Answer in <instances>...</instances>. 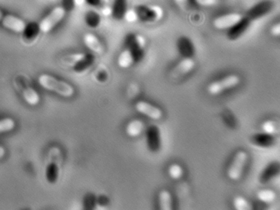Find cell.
<instances>
[{
    "label": "cell",
    "instance_id": "obj_21",
    "mask_svg": "<svg viewBox=\"0 0 280 210\" xmlns=\"http://www.w3.org/2000/svg\"><path fill=\"white\" fill-rule=\"evenodd\" d=\"M159 204L160 209L161 210H172V197L169 191L162 190L160 192Z\"/></svg>",
    "mask_w": 280,
    "mask_h": 210
},
{
    "label": "cell",
    "instance_id": "obj_4",
    "mask_svg": "<svg viewBox=\"0 0 280 210\" xmlns=\"http://www.w3.org/2000/svg\"><path fill=\"white\" fill-rule=\"evenodd\" d=\"M240 83V76L237 74H229L210 83L207 86V90L210 95L217 96L236 87Z\"/></svg>",
    "mask_w": 280,
    "mask_h": 210
},
{
    "label": "cell",
    "instance_id": "obj_33",
    "mask_svg": "<svg viewBox=\"0 0 280 210\" xmlns=\"http://www.w3.org/2000/svg\"><path fill=\"white\" fill-rule=\"evenodd\" d=\"M270 33L274 37H280V22L278 23H275L271 26L270 28Z\"/></svg>",
    "mask_w": 280,
    "mask_h": 210
},
{
    "label": "cell",
    "instance_id": "obj_34",
    "mask_svg": "<svg viewBox=\"0 0 280 210\" xmlns=\"http://www.w3.org/2000/svg\"><path fill=\"white\" fill-rule=\"evenodd\" d=\"M264 130L267 133H272L275 131V126L272 122H266L263 125Z\"/></svg>",
    "mask_w": 280,
    "mask_h": 210
},
{
    "label": "cell",
    "instance_id": "obj_32",
    "mask_svg": "<svg viewBox=\"0 0 280 210\" xmlns=\"http://www.w3.org/2000/svg\"><path fill=\"white\" fill-rule=\"evenodd\" d=\"M124 19L129 23H133L138 21V18L134 9L128 10L124 17Z\"/></svg>",
    "mask_w": 280,
    "mask_h": 210
},
{
    "label": "cell",
    "instance_id": "obj_17",
    "mask_svg": "<svg viewBox=\"0 0 280 210\" xmlns=\"http://www.w3.org/2000/svg\"><path fill=\"white\" fill-rule=\"evenodd\" d=\"M177 46L180 54L183 57H192L195 53V47L193 42L185 36L178 39Z\"/></svg>",
    "mask_w": 280,
    "mask_h": 210
},
{
    "label": "cell",
    "instance_id": "obj_23",
    "mask_svg": "<svg viewBox=\"0 0 280 210\" xmlns=\"http://www.w3.org/2000/svg\"><path fill=\"white\" fill-rule=\"evenodd\" d=\"M93 75L95 79L100 83H105L107 81L109 77V71L105 65H99L93 71Z\"/></svg>",
    "mask_w": 280,
    "mask_h": 210
},
{
    "label": "cell",
    "instance_id": "obj_27",
    "mask_svg": "<svg viewBox=\"0 0 280 210\" xmlns=\"http://www.w3.org/2000/svg\"><path fill=\"white\" fill-rule=\"evenodd\" d=\"M233 203L235 208L237 210H249L252 209L250 204L242 196H237L234 199Z\"/></svg>",
    "mask_w": 280,
    "mask_h": 210
},
{
    "label": "cell",
    "instance_id": "obj_35",
    "mask_svg": "<svg viewBox=\"0 0 280 210\" xmlns=\"http://www.w3.org/2000/svg\"><path fill=\"white\" fill-rule=\"evenodd\" d=\"M86 3L89 6L97 7L101 5L102 3V0H84Z\"/></svg>",
    "mask_w": 280,
    "mask_h": 210
},
{
    "label": "cell",
    "instance_id": "obj_37",
    "mask_svg": "<svg viewBox=\"0 0 280 210\" xmlns=\"http://www.w3.org/2000/svg\"><path fill=\"white\" fill-rule=\"evenodd\" d=\"M4 15L5 14H4V12L2 11L1 9L0 8V23H1V22L3 19Z\"/></svg>",
    "mask_w": 280,
    "mask_h": 210
},
{
    "label": "cell",
    "instance_id": "obj_15",
    "mask_svg": "<svg viewBox=\"0 0 280 210\" xmlns=\"http://www.w3.org/2000/svg\"><path fill=\"white\" fill-rule=\"evenodd\" d=\"M83 42L86 47L93 54L102 55L105 52V46L96 34L91 33H86L83 37Z\"/></svg>",
    "mask_w": 280,
    "mask_h": 210
},
{
    "label": "cell",
    "instance_id": "obj_14",
    "mask_svg": "<svg viewBox=\"0 0 280 210\" xmlns=\"http://www.w3.org/2000/svg\"><path fill=\"white\" fill-rule=\"evenodd\" d=\"M252 21L246 16L235 25L233 28L228 30L227 37L230 41H237L245 34L250 28Z\"/></svg>",
    "mask_w": 280,
    "mask_h": 210
},
{
    "label": "cell",
    "instance_id": "obj_8",
    "mask_svg": "<svg viewBox=\"0 0 280 210\" xmlns=\"http://www.w3.org/2000/svg\"><path fill=\"white\" fill-rule=\"evenodd\" d=\"M248 160V155L245 151L240 150L234 156L228 168L227 175L230 180L237 181L240 179Z\"/></svg>",
    "mask_w": 280,
    "mask_h": 210
},
{
    "label": "cell",
    "instance_id": "obj_29",
    "mask_svg": "<svg viewBox=\"0 0 280 210\" xmlns=\"http://www.w3.org/2000/svg\"><path fill=\"white\" fill-rule=\"evenodd\" d=\"M198 6L204 7H211L216 5L219 0H194Z\"/></svg>",
    "mask_w": 280,
    "mask_h": 210
},
{
    "label": "cell",
    "instance_id": "obj_9",
    "mask_svg": "<svg viewBox=\"0 0 280 210\" xmlns=\"http://www.w3.org/2000/svg\"><path fill=\"white\" fill-rule=\"evenodd\" d=\"M243 16L238 13H229L219 16L212 21L214 27L219 30H229L237 25Z\"/></svg>",
    "mask_w": 280,
    "mask_h": 210
},
{
    "label": "cell",
    "instance_id": "obj_5",
    "mask_svg": "<svg viewBox=\"0 0 280 210\" xmlns=\"http://www.w3.org/2000/svg\"><path fill=\"white\" fill-rule=\"evenodd\" d=\"M67 12L62 6L54 7L39 21L41 32L47 34L55 29L64 20Z\"/></svg>",
    "mask_w": 280,
    "mask_h": 210
},
{
    "label": "cell",
    "instance_id": "obj_10",
    "mask_svg": "<svg viewBox=\"0 0 280 210\" xmlns=\"http://www.w3.org/2000/svg\"><path fill=\"white\" fill-rule=\"evenodd\" d=\"M195 66L196 62L192 57H183L172 68L170 75L174 78L182 77L191 73Z\"/></svg>",
    "mask_w": 280,
    "mask_h": 210
},
{
    "label": "cell",
    "instance_id": "obj_24",
    "mask_svg": "<svg viewBox=\"0 0 280 210\" xmlns=\"http://www.w3.org/2000/svg\"><path fill=\"white\" fill-rule=\"evenodd\" d=\"M16 126L15 120L11 118L0 119V134L10 132Z\"/></svg>",
    "mask_w": 280,
    "mask_h": 210
},
{
    "label": "cell",
    "instance_id": "obj_36",
    "mask_svg": "<svg viewBox=\"0 0 280 210\" xmlns=\"http://www.w3.org/2000/svg\"><path fill=\"white\" fill-rule=\"evenodd\" d=\"M6 153L5 148L1 145H0V159H2L4 157Z\"/></svg>",
    "mask_w": 280,
    "mask_h": 210
},
{
    "label": "cell",
    "instance_id": "obj_31",
    "mask_svg": "<svg viewBox=\"0 0 280 210\" xmlns=\"http://www.w3.org/2000/svg\"><path fill=\"white\" fill-rule=\"evenodd\" d=\"M174 2L183 11H187L190 8L189 0H174Z\"/></svg>",
    "mask_w": 280,
    "mask_h": 210
},
{
    "label": "cell",
    "instance_id": "obj_16",
    "mask_svg": "<svg viewBox=\"0 0 280 210\" xmlns=\"http://www.w3.org/2000/svg\"><path fill=\"white\" fill-rule=\"evenodd\" d=\"M272 8V3L270 2H261L251 8L245 16L253 22L268 14Z\"/></svg>",
    "mask_w": 280,
    "mask_h": 210
},
{
    "label": "cell",
    "instance_id": "obj_26",
    "mask_svg": "<svg viewBox=\"0 0 280 210\" xmlns=\"http://www.w3.org/2000/svg\"><path fill=\"white\" fill-rule=\"evenodd\" d=\"M257 196L261 202L266 203L272 202L276 197V194L273 191L267 189L260 191Z\"/></svg>",
    "mask_w": 280,
    "mask_h": 210
},
{
    "label": "cell",
    "instance_id": "obj_20",
    "mask_svg": "<svg viewBox=\"0 0 280 210\" xmlns=\"http://www.w3.org/2000/svg\"><path fill=\"white\" fill-rule=\"evenodd\" d=\"M85 21L89 28L96 29L101 24L102 18L97 12L91 10L86 13Z\"/></svg>",
    "mask_w": 280,
    "mask_h": 210
},
{
    "label": "cell",
    "instance_id": "obj_25",
    "mask_svg": "<svg viewBox=\"0 0 280 210\" xmlns=\"http://www.w3.org/2000/svg\"><path fill=\"white\" fill-rule=\"evenodd\" d=\"M58 177V168L55 163H51L47 165L46 169V180L51 184L56 182Z\"/></svg>",
    "mask_w": 280,
    "mask_h": 210
},
{
    "label": "cell",
    "instance_id": "obj_28",
    "mask_svg": "<svg viewBox=\"0 0 280 210\" xmlns=\"http://www.w3.org/2000/svg\"><path fill=\"white\" fill-rule=\"evenodd\" d=\"M170 176L174 180H178L181 178L183 175V168L178 164H172L169 168Z\"/></svg>",
    "mask_w": 280,
    "mask_h": 210
},
{
    "label": "cell",
    "instance_id": "obj_1",
    "mask_svg": "<svg viewBox=\"0 0 280 210\" xmlns=\"http://www.w3.org/2000/svg\"><path fill=\"white\" fill-rule=\"evenodd\" d=\"M38 83L44 90L55 93L62 97L71 98L75 93V89L71 84L50 74H40Z\"/></svg>",
    "mask_w": 280,
    "mask_h": 210
},
{
    "label": "cell",
    "instance_id": "obj_3",
    "mask_svg": "<svg viewBox=\"0 0 280 210\" xmlns=\"http://www.w3.org/2000/svg\"><path fill=\"white\" fill-rule=\"evenodd\" d=\"M14 84L26 104L31 106H37L40 104V94L30 84L27 76H17L14 80Z\"/></svg>",
    "mask_w": 280,
    "mask_h": 210
},
{
    "label": "cell",
    "instance_id": "obj_2",
    "mask_svg": "<svg viewBox=\"0 0 280 210\" xmlns=\"http://www.w3.org/2000/svg\"><path fill=\"white\" fill-rule=\"evenodd\" d=\"M96 61L92 53L75 52L62 57V65L68 67L78 75L86 73L92 68Z\"/></svg>",
    "mask_w": 280,
    "mask_h": 210
},
{
    "label": "cell",
    "instance_id": "obj_13",
    "mask_svg": "<svg viewBox=\"0 0 280 210\" xmlns=\"http://www.w3.org/2000/svg\"><path fill=\"white\" fill-rule=\"evenodd\" d=\"M41 32L39 24L35 22H31L27 24L22 34V42L26 46H31L37 41Z\"/></svg>",
    "mask_w": 280,
    "mask_h": 210
},
{
    "label": "cell",
    "instance_id": "obj_12",
    "mask_svg": "<svg viewBox=\"0 0 280 210\" xmlns=\"http://www.w3.org/2000/svg\"><path fill=\"white\" fill-rule=\"evenodd\" d=\"M135 108L138 113L152 120H159L163 116V112L159 107L145 101H139L135 105Z\"/></svg>",
    "mask_w": 280,
    "mask_h": 210
},
{
    "label": "cell",
    "instance_id": "obj_18",
    "mask_svg": "<svg viewBox=\"0 0 280 210\" xmlns=\"http://www.w3.org/2000/svg\"><path fill=\"white\" fill-rule=\"evenodd\" d=\"M128 10V0H113L110 11L113 19L123 20Z\"/></svg>",
    "mask_w": 280,
    "mask_h": 210
},
{
    "label": "cell",
    "instance_id": "obj_19",
    "mask_svg": "<svg viewBox=\"0 0 280 210\" xmlns=\"http://www.w3.org/2000/svg\"><path fill=\"white\" fill-rule=\"evenodd\" d=\"M136 63L133 53L128 48H125L117 58V64L121 68L128 69Z\"/></svg>",
    "mask_w": 280,
    "mask_h": 210
},
{
    "label": "cell",
    "instance_id": "obj_6",
    "mask_svg": "<svg viewBox=\"0 0 280 210\" xmlns=\"http://www.w3.org/2000/svg\"><path fill=\"white\" fill-rule=\"evenodd\" d=\"M138 21L146 23H153L160 21L164 15V11L157 5L139 4L134 8Z\"/></svg>",
    "mask_w": 280,
    "mask_h": 210
},
{
    "label": "cell",
    "instance_id": "obj_22",
    "mask_svg": "<svg viewBox=\"0 0 280 210\" xmlns=\"http://www.w3.org/2000/svg\"><path fill=\"white\" fill-rule=\"evenodd\" d=\"M144 128V124L142 121L134 120L129 123L126 127L128 135L132 137H135L141 135Z\"/></svg>",
    "mask_w": 280,
    "mask_h": 210
},
{
    "label": "cell",
    "instance_id": "obj_7",
    "mask_svg": "<svg viewBox=\"0 0 280 210\" xmlns=\"http://www.w3.org/2000/svg\"><path fill=\"white\" fill-rule=\"evenodd\" d=\"M125 48L133 53L137 63L141 62L145 55L146 40L143 36L134 33H129L124 40Z\"/></svg>",
    "mask_w": 280,
    "mask_h": 210
},
{
    "label": "cell",
    "instance_id": "obj_30",
    "mask_svg": "<svg viewBox=\"0 0 280 210\" xmlns=\"http://www.w3.org/2000/svg\"><path fill=\"white\" fill-rule=\"evenodd\" d=\"M63 7H64L66 12L74 10L76 4V0H62Z\"/></svg>",
    "mask_w": 280,
    "mask_h": 210
},
{
    "label": "cell",
    "instance_id": "obj_11",
    "mask_svg": "<svg viewBox=\"0 0 280 210\" xmlns=\"http://www.w3.org/2000/svg\"><path fill=\"white\" fill-rule=\"evenodd\" d=\"M0 24L3 28L19 34L23 32L27 24L21 18L11 13L4 15Z\"/></svg>",
    "mask_w": 280,
    "mask_h": 210
}]
</instances>
